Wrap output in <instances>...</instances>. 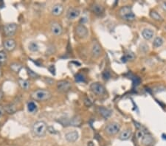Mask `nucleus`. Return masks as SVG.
<instances>
[{
	"label": "nucleus",
	"instance_id": "1",
	"mask_svg": "<svg viewBox=\"0 0 166 146\" xmlns=\"http://www.w3.org/2000/svg\"><path fill=\"white\" fill-rule=\"evenodd\" d=\"M48 131V125L45 121H38L32 126V132L34 136L42 137L46 134Z\"/></svg>",
	"mask_w": 166,
	"mask_h": 146
},
{
	"label": "nucleus",
	"instance_id": "2",
	"mask_svg": "<svg viewBox=\"0 0 166 146\" xmlns=\"http://www.w3.org/2000/svg\"><path fill=\"white\" fill-rule=\"evenodd\" d=\"M52 95L50 92L45 89H38L32 94V98L36 101H45L51 98Z\"/></svg>",
	"mask_w": 166,
	"mask_h": 146
},
{
	"label": "nucleus",
	"instance_id": "3",
	"mask_svg": "<svg viewBox=\"0 0 166 146\" xmlns=\"http://www.w3.org/2000/svg\"><path fill=\"white\" fill-rule=\"evenodd\" d=\"M119 14L123 20L128 21V22L134 21L135 17H136L132 9L129 6H124V7L120 8L119 11Z\"/></svg>",
	"mask_w": 166,
	"mask_h": 146
},
{
	"label": "nucleus",
	"instance_id": "4",
	"mask_svg": "<svg viewBox=\"0 0 166 146\" xmlns=\"http://www.w3.org/2000/svg\"><path fill=\"white\" fill-rule=\"evenodd\" d=\"M120 129V124L118 123H109L105 128V131L109 135H115L119 132Z\"/></svg>",
	"mask_w": 166,
	"mask_h": 146
},
{
	"label": "nucleus",
	"instance_id": "5",
	"mask_svg": "<svg viewBox=\"0 0 166 146\" xmlns=\"http://www.w3.org/2000/svg\"><path fill=\"white\" fill-rule=\"evenodd\" d=\"M90 89L94 94L97 95H103L106 92L105 87L98 82L92 83L90 85Z\"/></svg>",
	"mask_w": 166,
	"mask_h": 146
},
{
	"label": "nucleus",
	"instance_id": "6",
	"mask_svg": "<svg viewBox=\"0 0 166 146\" xmlns=\"http://www.w3.org/2000/svg\"><path fill=\"white\" fill-rule=\"evenodd\" d=\"M17 24L15 23L7 24L4 27L5 33L8 36H13L15 35L16 30H17Z\"/></svg>",
	"mask_w": 166,
	"mask_h": 146
},
{
	"label": "nucleus",
	"instance_id": "7",
	"mask_svg": "<svg viewBox=\"0 0 166 146\" xmlns=\"http://www.w3.org/2000/svg\"><path fill=\"white\" fill-rule=\"evenodd\" d=\"M71 89V84L67 81H60L57 84V89L61 92H67Z\"/></svg>",
	"mask_w": 166,
	"mask_h": 146
},
{
	"label": "nucleus",
	"instance_id": "8",
	"mask_svg": "<svg viewBox=\"0 0 166 146\" xmlns=\"http://www.w3.org/2000/svg\"><path fill=\"white\" fill-rule=\"evenodd\" d=\"M50 30H51L52 33L54 35H56V36H59V35H61L63 32V28L62 27H61V25L56 22L51 23V25H50Z\"/></svg>",
	"mask_w": 166,
	"mask_h": 146
},
{
	"label": "nucleus",
	"instance_id": "9",
	"mask_svg": "<svg viewBox=\"0 0 166 146\" xmlns=\"http://www.w3.org/2000/svg\"><path fill=\"white\" fill-rule=\"evenodd\" d=\"M80 14H81V12L78 9L75 8H69L67 11V13H66V18H67L69 20H75L77 18L79 17Z\"/></svg>",
	"mask_w": 166,
	"mask_h": 146
},
{
	"label": "nucleus",
	"instance_id": "10",
	"mask_svg": "<svg viewBox=\"0 0 166 146\" xmlns=\"http://www.w3.org/2000/svg\"><path fill=\"white\" fill-rule=\"evenodd\" d=\"M75 32L78 36L81 38H86L88 35V29L83 24H79L78 26H77Z\"/></svg>",
	"mask_w": 166,
	"mask_h": 146
},
{
	"label": "nucleus",
	"instance_id": "11",
	"mask_svg": "<svg viewBox=\"0 0 166 146\" xmlns=\"http://www.w3.org/2000/svg\"><path fill=\"white\" fill-rule=\"evenodd\" d=\"M78 137L79 134L78 133V131H76L68 132L67 134H66V135H65V139H66L69 142H75L78 139Z\"/></svg>",
	"mask_w": 166,
	"mask_h": 146
},
{
	"label": "nucleus",
	"instance_id": "12",
	"mask_svg": "<svg viewBox=\"0 0 166 146\" xmlns=\"http://www.w3.org/2000/svg\"><path fill=\"white\" fill-rule=\"evenodd\" d=\"M92 54L95 58H98L102 54L101 47H100V45L97 41H95L93 43V44H92Z\"/></svg>",
	"mask_w": 166,
	"mask_h": 146
},
{
	"label": "nucleus",
	"instance_id": "13",
	"mask_svg": "<svg viewBox=\"0 0 166 146\" xmlns=\"http://www.w3.org/2000/svg\"><path fill=\"white\" fill-rule=\"evenodd\" d=\"M16 47V43L14 39H8L5 41L4 47L8 52H12L15 50Z\"/></svg>",
	"mask_w": 166,
	"mask_h": 146
},
{
	"label": "nucleus",
	"instance_id": "14",
	"mask_svg": "<svg viewBox=\"0 0 166 146\" xmlns=\"http://www.w3.org/2000/svg\"><path fill=\"white\" fill-rule=\"evenodd\" d=\"M63 6L61 4H56L52 8L51 13L53 16H59L63 14Z\"/></svg>",
	"mask_w": 166,
	"mask_h": 146
},
{
	"label": "nucleus",
	"instance_id": "15",
	"mask_svg": "<svg viewBox=\"0 0 166 146\" xmlns=\"http://www.w3.org/2000/svg\"><path fill=\"white\" fill-rule=\"evenodd\" d=\"M154 142V138L150 134H143L141 138V143L145 146H149Z\"/></svg>",
	"mask_w": 166,
	"mask_h": 146
},
{
	"label": "nucleus",
	"instance_id": "16",
	"mask_svg": "<svg viewBox=\"0 0 166 146\" xmlns=\"http://www.w3.org/2000/svg\"><path fill=\"white\" fill-rule=\"evenodd\" d=\"M91 10L92 12L96 15H101L104 12V8L101 5H99L97 3H95L91 6Z\"/></svg>",
	"mask_w": 166,
	"mask_h": 146
},
{
	"label": "nucleus",
	"instance_id": "17",
	"mask_svg": "<svg viewBox=\"0 0 166 146\" xmlns=\"http://www.w3.org/2000/svg\"><path fill=\"white\" fill-rule=\"evenodd\" d=\"M141 34H142L143 38H144V39L148 41V40H151V38L154 37V32L152 30H151V29L146 28V29H144V30H142Z\"/></svg>",
	"mask_w": 166,
	"mask_h": 146
},
{
	"label": "nucleus",
	"instance_id": "18",
	"mask_svg": "<svg viewBox=\"0 0 166 146\" xmlns=\"http://www.w3.org/2000/svg\"><path fill=\"white\" fill-rule=\"evenodd\" d=\"M131 130L126 129L120 133V135H119V139H120V140H123V141L128 140V139L131 137Z\"/></svg>",
	"mask_w": 166,
	"mask_h": 146
},
{
	"label": "nucleus",
	"instance_id": "19",
	"mask_svg": "<svg viewBox=\"0 0 166 146\" xmlns=\"http://www.w3.org/2000/svg\"><path fill=\"white\" fill-rule=\"evenodd\" d=\"M98 111L100 114L104 118H109L112 115V111L109 108H105V107H99Z\"/></svg>",
	"mask_w": 166,
	"mask_h": 146
},
{
	"label": "nucleus",
	"instance_id": "20",
	"mask_svg": "<svg viewBox=\"0 0 166 146\" xmlns=\"http://www.w3.org/2000/svg\"><path fill=\"white\" fill-rule=\"evenodd\" d=\"M82 123V120H81V117L79 116H75L71 119L69 124L72 126H79Z\"/></svg>",
	"mask_w": 166,
	"mask_h": 146
},
{
	"label": "nucleus",
	"instance_id": "21",
	"mask_svg": "<svg viewBox=\"0 0 166 146\" xmlns=\"http://www.w3.org/2000/svg\"><path fill=\"white\" fill-rule=\"evenodd\" d=\"M19 86L21 87V88L25 89V90H27V89H28L30 88V82H29L27 80H24V79H19Z\"/></svg>",
	"mask_w": 166,
	"mask_h": 146
},
{
	"label": "nucleus",
	"instance_id": "22",
	"mask_svg": "<svg viewBox=\"0 0 166 146\" xmlns=\"http://www.w3.org/2000/svg\"><path fill=\"white\" fill-rule=\"evenodd\" d=\"M163 44V39L161 37H157L154 38V42H153V46L156 48H158Z\"/></svg>",
	"mask_w": 166,
	"mask_h": 146
},
{
	"label": "nucleus",
	"instance_id": "23",
	"mask_svg": "<svg viewBox=\"0 0 166 146\" xmlns=\"http://www.w3.org/2000/svg\"><path fill=\"white\" fill-rule=\"evenodd\" d=\"M4 109L5 111L6 112H8V114H14L16 111V108L15 105L13 104L7 105L5 107Z\"/></svg>",
	"mask_w": 166,
	"mask_h": 146
},
{
	"label": "nucleus",
	"instance_id": "24",
	"mask_svg": "<svg viewBox=\"0 0 166 146\" xmlns=\"http://www.w3.org/2000/svg\"><path fill=\"white\" fill-rule=\"evenodd\" d=\"M150 16L153 19L156 21H162V18L157 11H151L150 12Z\"/></svg>",
	"mask_w": 166,
	"mask_h": 146
},
{
	"label": "nucleus",
	"instance_id": "25",
	"mask_svg": "<svg viewBox=\"0 0 166 146\" xmlns=\"http://www.w3.org/2000/svg\"><path fill=\"white\" fill-rule=\"evenodd\" d=\"M22 65L18 64V63H13L11 64V70L14 71V72L18 73L22 69Z\"/></svg>",
	"mask_w": 166,
	"mask_h": 146
},
{
	"label": "nucleus",
	"instance_id": "26",
	"mask_svg": "<svg viewBox=\"0 0 166 146\" xmlns=\"http://www.w3.org/2000/svg\"><path fill=\"white\" fill-rule=\"evenodd\" d=\"M28 48H29V50H30L31 52L35 53V52H37L38 50V44L35 43V42L32 41L29 44Z\"/></svg>",
	"mask_w": 166,
	"mask_h": 146
},
{
	"label": "nucleus",
	"instance_id": "27",
	"mask_svg": "<svg viewBox=\"0 0 166 146\" xmlns=\"http://www.w3.org/2000/svg\"><path fill=\"white\" fill-rule=\"evenodd\" d=\"M123 58L126 59V61H132L135 58V56L134 53L131 51H127L126 54L123 56Z\"/></svg>",
	"mask_w": 166,
	"mask_h": 146
},
{
	"label": "nucleus",
	"instance_id": "28",
	"mask_svg": "<svg viewBox=\"0 0 166 146\" xmlns=\"http://www.w3.org/2000/svg\"><path fill=\"white\" fill-rule=\"evenodd\" d=\"M27 109L30 113H34L37 111V106L33 102H30L27 105Z\"/></svg>",
	"mask_w": 166,
	"mask_h": 146
},
{
	"label": "nucleus",
	"instance_id": "29",
	"mask_svg": "<svg viewBox=\"0 0 166 146\" xmlns=\"http://www.w3.org/2000/svg\"><path fill=\"white\" fill-rule=\"evenodd\" d=\"M7 60V55L5 52L0 51V66L4 64Z\"/></svg>",
	"mask_w": 166,
	"mask_h": 146
},
{
	"label": "nucleus",
	"instance_id": "30",
	"mask_svg": "<svg viewBox=\"0 0 166 146\" xmlns=\"http://www.w3.org/2000/svg\"><path fill=\"white\" fill-rule=\"evenodd\" d=\"M85 78H84V76L81 74H78L77 75L75 76V81L77 82H83L84 81Z\"/></svg>",
	"mask_w": 166,
	"mask_h": 146
},
{
	"label": "nucleus",
	"instance_id": "31",
	"mask_svg": "<svg viewBox=\"0 0 166 146\" xmlns=\"http://www.w3.org/2000/svg\"><path fill=\"white\" fill-rule=\"evenodd\" d=\"M27 70H28V74L30 75V76L32 78H36L37 76H38V75L36 74V73H35L33 72V71H32L31 69H27Z\"/></svg>",
	"mask_w": 166,
	"mask_h": 146
},
{
	"label": "nucleus",
	"instance_id": "32",
	"mask_svg": "<svg viewBox=\"0 0 166 146\" xmlns=\"http://www.w3.org/2000/svg\"><path fill=\"white\" fill-rule=\"evenodd\" d=\"M4 113H5L4 107L2 106V105H0V117L2 116V115L4 114Z\"/></svg>",
	"mask_w": 166,
	"mask_h": 146
},
{
	"label": "nucleus",
	"instance_id": "33",
	"mask_svg": "<svg viewBox=\"0 0 166 146\" xmlns=\"http://www.w3.org/2000/svg\"><path fill=\"white\" fill-rule=\"evenodd\" d=\"M161 7L164 11H166V2H163L161 3Z\"/></svg>",
	"mask_w": 166,
	"mask_h": 146
},
{
	"label": "nucleus",
	"instance_id": "34",
	"mask_svg": "<svg viewBox=\"0 0 166 146\" xmlns=\"http://www.w3.org/2000/svg\"><path fill=\"white\" fill-rule=\"evenodd\" d=\"M5 6L4 2H3V1H0V8H3Z\"/></svg>",
	"mask_w": 166,
	"mask_h": 146
},
{
	"label": "nucleus",
	"instance_id": "35",
	"mask_svg": "<svg viewBox=\"0 0 166 146\" xmlns=\"http://www.w3.org/2000/svg\"><path fill=\"white\" fill-rule=\"evenodd\" d=\"M2 97H3V93H2V91L0 90V100H1L2 99Z\"/></svg>",
	"mask_w": 166,
	"mask_h": 146
},
{
	"label": "nucleus",
	"instance_id": "36",
	"mask_svg": "<svg viewBox=\"0 0 166 146\" xmlns=\"http://www.w3.org/2000/svg\"><path fill=\"white\" fill-rule=\"evenodd\" d=\"M2 69H0V78L2 77Z\"/></svg>",
	"mask_w": 166,
	"mask_h": 146
}]
</instances>
